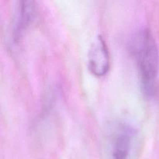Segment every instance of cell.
<instances>
[{
	"label": "cell",
	"instance_id": "cell-1",
	"mask_svg": "<svg viewBox=\"0 0 159 159\" xmlns=\"http://www.w3.org/2000/svg\"><path fill=\"white\" fill-rule=\"evenodd\" d=\"M134 54L143 84L150 91L158 74L159 54L156 42L148 30H143L134 39Z\"/></svg>",
	"mask_w": 159,
	"mask_h": 159
},
{
	"label": "cell",
	"instance_id": "cell-2",
	"mask_svg": "<svg viewBox=\"0 0 159 159\" xmlns=\"http://www.w3.org/2000/svg\"><path fill=\"white\" fill-rule=\"evenodd\" d=\"M134 137V130L128 124L116 125L109 137L108 152L110 159H129Z\"/></svg>",
	"mask_w": 159,
	"mask_h": 159
},
{
	"label": "cell",
	"instance_id": "cell-3",
	"mask_svg": "<svg viewBox=\"0 0 159 159\" xmlns=\"http://www.w3.org/2000/svg\"><path fill=\"white\" fill-rule=\"evenodd\" d=\"M110 60L108 48L101 36L96 37L90 46L88 54V66L93 75L103 76L110 69Z\"/></svg>",
	"mask_w": 159,
	"mask_h": 159
}]
</instances>
